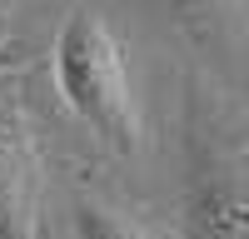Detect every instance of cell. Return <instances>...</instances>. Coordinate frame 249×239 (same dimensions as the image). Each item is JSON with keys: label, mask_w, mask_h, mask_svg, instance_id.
Returning <instances> with one entry per match:
<instances>
[{"label": "cell", "mask_w": 249, "mask_h": 239, "mask_svg": "<svg viewBox=\"0 0 249 239\" xmlns=\"http://www.w3.org/2000/svg\"><path fill=\"white\" fill-rule=\"evenodd\" d=\"M0 80H5V65H0Z\"/></svg>", "instance_id": "obj_6"}, {"label": "cell", "mask_w": 249, "mask_h": 239, "mask_svg": "<svg viewBox=\"0 0 249 239\" xmlns=\"http://www.w3.org/2000/svg\"><path fill=\"white\" fill-rule=\"evenodd\" d=\"M195 239H249V189L210 185L195 199Z\"/></svg>", "instance_id": "obj_3"}, {"label": "cell", "mask_w": 249, "mask_h": 239, "mask_svg": "<svg viewBox=\"0 0 249 239\" xmlns=\"http://www.w3.org/2000/svg\"><path fill=\"white\" fill-rule=\"evenodd\" d=\"M170 10H179V15H199V10H214L219 0H164Z\"/></svg>", "instance_id": "obj_5"}, {"label": "cell", "mask_w": 249, "mask_h": 239, "mask_svg": "<svg viewBox=\"0 0 249 239\" xmlns=\"http://www.w3.org/2000/svg\"><path fill=\"white\" fill-rule=\"evenodd\" d=\"M75 234L80 239H150L130 219H120L115 209H100V205H80L75 209Z\"/></svg>", "instance_id": "obj_4"}, {"label": "cell", "mask_w": 249, "mask_h": 239, "mask_svg": "<svg viewBox=\"0 0 249 239\" xmlns=\"http://www.w3.org/2000/svg\"><path fill=\"white\" fill-rule=\"evenodd\" d=\"M0 239H35V165L15 125L0 120Z\"/></svg>", "instance_id": "obj_2"}, {"label": "cell", "mask_w": 249, "mask_h": 239, "mask_svg": "<svg viewBox=\"0 0 249 239\" xmlns=\"http://www.w3.org/2000/svg\"><path fill=\"white\" fill-rule=\"evenodd\" d=\"M55 90L95 139H105L120 154L140 150V110L124 45L110 30V20L90 5H75L55 35Z\"/></svg>", "instance_id": "obj_1"}]
</instances>
